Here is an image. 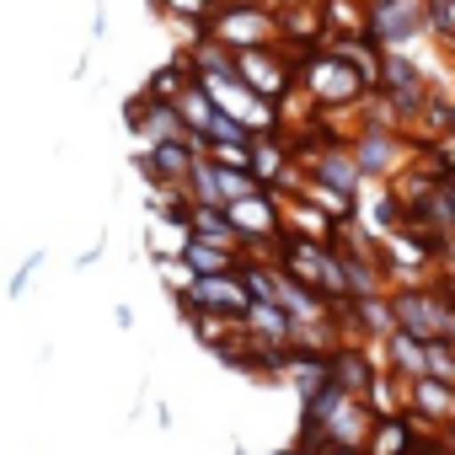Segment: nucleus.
Returning a JSON list of instances; mask_svg holds the SVG:
<instances>
[{"instance_id": "obj_1", "label": "nucleus", "mask_w": 455, "mask_h": 455, "mask_svg": "<svg viewBox=\"0 0 455 455\" xmlns=\"http://www.w3.org/2000/svg\"><path fill=\"white\" fill-rule=\"evenodd\" d=\"M204 38L220 49H263V44H284L279 38V17L268 0H214L209 17H204Z\"/></svg>"}, {"instance_id": "obj_2", "label": "nucleus", "mask_w": 455, "mask_h": 455, "mask_svg": "<svg viewBox=\"0 0 455 455\" xmlns=\"http://www.w3.org/2000/svg\"><path fill=\"white\" fill-rule=\"evenodd\" d=\"M225 220L236 225V236L247 242V252L252 247H279V236H284V193H274V188H252L247 198H231L225 204Z\"/></svg>"}, {"instance_id": "obj_3", "label": "nucleus", "mask_w": 455, "mask_h": 455, "mask_svg": "<svg viewBox=\"0 0 455 455\" xmlns=\"http://www.w3.org/2000/svg\"><path fill=\"white\" fill-rule=\"evenodd\" d=\"M370 44L375 49H418L428 33V0H370Z\"/></svg>"}, {"instance_id": "obj_4", "label": "nucleus", "mask_w": 455, "mask_h": 455, "mask_svg": "<svg viewBox=\"0 0 455 455\" xmlns=\"http://www.w3.org/2000/svg\"><path fill=\"white\" fill-rule=\"evenodd\" d=\"M182 311H214V316H242L252 306V290L242 279V268H225V274H198L188 295H177Z\"/></svg>"}, {"instance_id": "obj_5", "label": "nucleus", "mask_w": 455, "mask_h": 455, "mask_svg": "<svg viewBox=\"0 0 455 455\" xmlns=\"http://www.w3.org/2000/svg\"><path fill=\"white\" fill-rule=\"evenodd\" d=\"M198 156H204V140H198V134L140 145V177H145V182H188V172H193Z\"/></svg>"}, {"instance_id": "obj_6", "label": "nucleus", "mask_w": 455, "mask_h": 455, "mask_svg": "<svg viewBox=\"0 0 455 455\" xmlns=\"http://www.w3.org/2000/svg\"><path fill=\"white\" fill-rule=\"evenodd\" d=\"M124 118H129V129L140 134V145H156V140H182V134H193V129L177 118V108H172L166 97H150V92H140V97L124 108Z\"/></svg>"}, {"instance_id": "obj_7", "label": "nucleus", "mask_w": 455, "mask_h": 455, "mask_svg": "<svg viewBox=\"0 0 455 455\" xmlns=\"http://www.w3.org/2000/svg\"><path fill=\"white\" fill-rule=\"evenodd\" d=\"M242 327H247V338H252L258 348H268V354H284V348H290V338H295L290 311H279L274 300H252V306L242 311Z\"/></svg>"}, {"instance_id": "obj_8", "label": "nucleus", "mask_w": 455, "mask_h": 455, "mask_svg": "<svg viewBox=\"0 0 455 455\" xmlns=\"http://www.w3.org/2000/svg\"><path fill=\"white\" fill-rule=\"evenodd\" d=\"M364 455H418V428H412V418H402V412L375 418V423H370V439H364Z\"/></svg>"}, {"instance_id": "obj_9", "label": "nucleus", "mask_w": 455, "mask_h": 455, "mask_svg": "<svg viewBox=\"0 0 455 455\" xmlns=\"http://www.w3.org/2000/svg\"><path fill=\"white\" fill-rule=\"evenodd\" d=\"M188 236H193L188 214H161V209H150V225H145V247H150V258H182Z\"/></svg>"}, {"instance_id": "obj_10", "label": "nucleus", "mask_w": 455, "mask_h": 455, "mask_svg": "<svg viewBox=\"0 0 455 455\" xmlns=\"http://www.w3.org/2000/svg\"><path fill=\"white\" fill-rule=\"evenodd\" d=\"M188 225H193V236H204V242H220V247L247 252V242L236 236V225L225 220V209H220V204H188Z\"/></svg>"}, {"instance_id": "obj_11", "label": "nucleus", "mask_w": 455, "mask_h": 455, "mask_svg": "<svg viewBox=\"0 0 455 455\" xmlns=\"http://www.w3.org/2000/svg\"><path fill=\"white\" fill-rule=\"evenodd\" d=\"M182 263H188L193 274H225V268H242V263H247V252H236V247H220V242H204V236H188V247H182Z\"/></svg>"}, {"instance_id": "obj_12", "label": "nucleus", "mask_w": 455, "mask_h": 455, "mask_svg": "<svg viewBox=\"0 0 455 455\" xmlns=\"http://www.w3.org/2000/svg\"><path fill=\"white\" fill-rule=\"evenodd\" d=\"M172 108H177V118L204 140V129H209V118H214V97H209L198 81H182V86L172 92Z\"/></svg>"}, {"instance_id": "obj_13", "label": "nucleus", "mask_w": 455, "mask_h": 455, "mask_svg": "<svg viewBox=\"0 0 455 455\" xmlns=\"http://www.w3.org/2000/svg\"><path fill=\"white\" fill-rule=\"evenodd\" d=\"M407 402L418 407V412H428V418H450L455 412V386H444V380H434V375H418V380H407Z\"/></svg>"}, {"instance_id": "obj_14", "label": "nucleus", "mask_w": 455, "mask_h": 455, "mask_svg": "<svg viewBox=\"0 0 455 455\" xmlns=\"http://www.w3.org/2000/svg\"><path fill=\"white\" fill-rule=\"evenodd\" d=\"M156 274H161V284L172 290V300H177V295H188V290H193V279H198L182 258H156Z\"/></svg>"}, {"instance_id": "obj_15", "label": "nucleus", "mask_w": 455, "mask_h": 455, "mask_svg": "<svg viewBox=\"0 0 455 455\" xmlns=\"http://www.w3.org/2000/svg\"><path fill=\"white\" fill-rule=\"evenodd\" d=\"M204 140H252V129H247L242 118H231V113H225V108H214V118H209Z\"/></svg>"}, {"instance_id": "obj_16", "label": "nucleus", "mask_w": 455, "mask_h": 455, "mask_svg": "<svg viewBox=\"0 0 455 455\" xmlns=\"http://www.w3.org/2000/svg\"><path fill=\"white\" fill-rule=\"evenodd\" d=\"M38 268H44V252H28V258H22V263H17V274H12V284H6V295H12V300H22V295H28V284H33V274H38Z\"/></svg>"}, {"instance_id": "obj_17", "label": "nucleus", "mask_w": 455, "mask_h": 455, "mask_svg": "<svg viewBox=\"0 0 455 455\" xmlns=\"http://www.w3.org/2000/svg\"><path fill=\"white\" fill-rule=\"evenodd\" d=\"M102 247H108V236H97V242H92V247H86V252L76 258V274H86V268H97V263H102Z\"/></svg>"}, {"instance_id": "obj_18", "label": "nucleus", "mask_w": 455, "mask_h": 455, "mask_svg": "<svg viewBox=\"0 0 455 455\" xmlns=\"http://www.w3.org/2000/svg\"><path fill=\"white\" fill-rule=\"evenodd\" d=\"M113 322H118V327L129 332V327H134V311H129V306H113Z\"/></svg>"}, {"instance_id": "obj_19", "label": "nucleus", "mask_w": 455, "mask_h": 455, "mask_svg": "<svg viewBox=\"0 0 455 455\" xmlns=\"http://www.w3.org/2000/svg\"><path fill=\"white\" fill-rule=\"evenodd\" d=\"M322 455H364V450H348V444H327Z\"/></svg>"}, {"instance_id": "obj_20", "label": "nucleus", "mask_w": 455, "mask_h": 455, "mask_svg": "<svg viewBox=\"0 0 455 455\" xmlns=\"http://www.w3.org/2000/svg\"><path fill=\"white\" fill-rule=\"evenodd\" d=\"M209 6H214V0H209Z\"/></svg>"}]
</instances>
